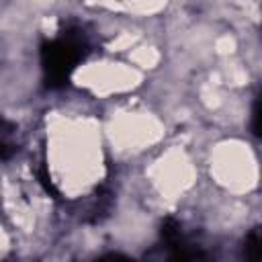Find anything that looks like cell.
Returning <instances> with one entry per match:
<instances>
[{
  "label": "cell",
  "mask_w": 262,
  "mask_h": 262,
  "mask_svg": "<svg viewBox=\"0 0 262 262\" xmlns=\"http://www.w3.org/2000/svg\"><path fill=\"white\" fill-rule=\"evenodd\" d=\"M252 129H254V133L258 135V100H256V104H254V113H252Z\"/></svg>",
  "instance_id": "277c9868"
},
{
  "label": "cell",
  "mask_w": 262,
  "mask_h": 262,
  "mask_svg": "<svg viewBox=\"0 0 262 262\" xmlns=\"http://www.w3.org/2000/svg\"><path fill=\"white\" fill-rule=\"evenodd\" d=\"M88 41L80 27L68 25L55 39L43 43L41 47V63L45 72L47 86L57 88L70 80L74 68L86 57Z\"/></svg>",
  "instance_id": "6da1fadb"
},
{
  "label": "cell",
  "mask_w": 262,
  "mask_h": 262,
  "mask_svg": "<svg viewBox=\"0 0 262 262\" xmlns=\"http://www.w3.org/2000/svg\"><path fill=\"white\" fill-rule=\"evenodd\" d=\"M244 252H246V258H250V260L260 258V233H258V229H252L250 235L246 237Z\"/></svg>",
  "instance_id": "3957f363"
},
{
  "label": "cell",
  "mask_w": 262,
  "mask_h": 262,
  "mask_svg": "<svg viewBox=\"0 0 262 262\" xmlns=\"http://www.w3.org/2000/svg\"><path fill=\"white\" fill-rule=\"evenodd\" d=\"M14 135H16V125L0 117V160H8L10 156L16 154L18 145H16Z\"/></svg>",
  "instance_id": "7a4b0ae2"
}]
</instances>
